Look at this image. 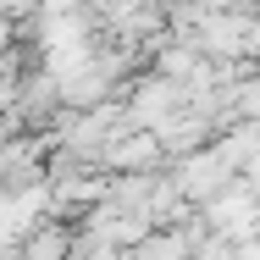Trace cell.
<instances>
[{
  "label": "cell",
  "mask_w": 260,
  "mask_h": 260,
  "mask_svg": "<svg viewBox=\"0 0 260 260\" xmlns=\"http://www.w3.org/2000/svg\"><path fill=\"white\" fill-rule=\"evenodd\" d=\"M233 177H238V172L216 155V144L188 150V155H177V166H172V188H177V200H183V205H205V200H216Z\"/></svg>",
  "instance_id": "obj_1"
},
{
  "label": "cell",
  "mask_w": 260,
  "mask_h": 260,
  "mask_svg": "<svg viewBox=\"0 0 260 260\" xmlns=\"http://www.w3.org/2000/svg\"><path fill=\"white\" fill-rule=\"evenodd\" d=\"M67 249H72V233L67 227H45V233H28L22 238L17 260H67Z\"/></svg>",
  "instance_id": "obj_2"
}]
</instances>
